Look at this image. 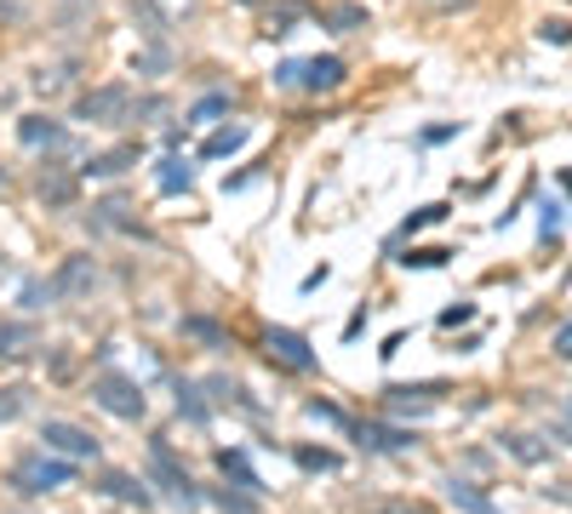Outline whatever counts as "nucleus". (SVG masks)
<instances>
[{
    "label": "nucleus",
    "mask_w": 572,
    "mask_h": 514,
    "mask_svg": "<svg viewBox=\"0 0 572 514\" xmlns=\"http://www.w3.org/2000/svg\"><path fill=\"white\" fill-rule=\"evenodd\" d=\"M297 23H304V7H297V0H281V7H269L264 35L269 40H287V35H297Z\"/></svg>",
    "instance_id": "nucleus-18"
},
{
    "label": "nucleus",
    "mask_w": 572,
    "mask_h": 514,
    "mask_svg": "<svg viewBox=\"0 0 572 514\" xmlns=\"http://www.w3.org/2000/svg\"><path fill=\"white\" fill-rule=\"evenodd\" d=\"M0 189H7V166H0Z\"/></svg>",
    "instance_id": "nucleus-41"
},
{
    "label": "nucleus",
    "mask_w": 572,
    "mask_h": 514,
    "mask_svg": "<svg viewBox=\"0 0 572 514\" xmlns=\"http://www.w3.org/2000/svg\"><path fill=\"white\" fill-rule=\"evenodd\" d=\"M361 446H366V452H407V446H418V441H412V429H389V423H361Z\"/></svg>",
    "instance_id": "nucleus-15"
},
{
    "label": "nucleus",
    "mask_w": 572,
    "mask_h": 514,
    "mask_svg": "<svg viewBox=\"0 0 572 514\" xmlns=\"http://www.w3.org/2000/svg\"><path fill=\"white\" fill-rule=\"evenodd\" d=\"M23 406H30V395H23V389H0V423H12Z\"/></svg>",
    "instance_id": "nucleus-31"
},
{
    "label": "nucleus",
    "mask_w": 572,
    "mask_h": 514,
    "mask_svg": "<svg viewBox=\"0 0 572 514\" xmlns=\"http://www.w3.org/2000/svg\"><path fill=\"white\" fill-rule=\"evenodd\" d=\"M297 74H304V58H287V63H276V86H297Z\"/></svg>",
    "instance_id": "nucleus-35"
},
{
    "label": "nucleus",
    "mask_w": 572,
    "mask_h": 514,
    "mask_svg": "<svg viewBox=\"0 0 572 514\" xmlns=\"http://www.w3.org/2000/svg\"><path fill=\"white\" fill-rule=\"evenodd\" d=\"M556 354H561V360H572V326H561V331H556Z\"/></svg>",
    "instance_id": "nucleus-39"
},
{
    "label": "nucleus",
    "mask_w": 572,
    "mask_h": 514,
    "mask_svg": "<svg viewBox=\"0 0 572 514\" xmlns=\"http://www.w3.org/2000/svg\"><path fill=\"white\" fill-rule=\"evenodd\" d=\"M166 63H172V51H166V46L155 40V46H149V51H138V58H132V74H161Z\"/></svg>",
    "instance_id": "nucleus-26"
},
{
    "label": "nucleus",
    "mask_w": 572,
    "mask_h": 514,
    "mask_svg": "<svg viewBox=\"0 0 572 514\" xmlns=\"http://www.w3.org/2000/svg\"><path fill=\"white\" fill-rule=\"evenodd\" d=\"M310 418L315 423H332V429H350V418H343L338 406H327V400H310Z\"/></svg>",
    "instance_id": "nucleus-30"
},
{
    "label": "nucleus",
    "mask_w": 572,
    "mask_h": 514,
    "mask_svg": "<svg viewBox=\"0 0 572 514\" xmlns=\"http://www.w3.org/2000/svg\"><path fill=\"white\" fill-rule=\"evenodd\" d=\"M320 23H327L332 35H355V30H366V7H355V0H332V7H320Z\"/></svg>",
    "instance_id": "nucleus-14"
},
{
    "label": "nucleus",
    "mask_w": 572,
    "mask_h": 514,
    "mask_svg": "<svg viewBox=\"0 0 572 514\" xmlns=\"http://www.w3.org/2000/svg\"><path fill=\"white\" fill-rule=\"evenodd\" d=\"M372 514H430V509H424V503H378Z\"/></svg>",
    "instance_id": "nucleus-38"
},
{
    "label": "nucleus",
    "mask_w": 572,
    "mask_h": 514,
    "mask_svg": "<svg viewBox=\"0 0 572 514\" xmlns=\"http://www.w3.org/2000/svg\"><path fill=\"white\" fill-rule=\"evenodd\" d=\"M189 12H195V0H138V7H132V17L143 23V35H149V40H161L172 23L189 17Z\"/></svg>",
    "instance_id": "nucleus-7"
},
{
    "label": "nucleus",
    "mask_w": 572,
    "mask_h": 514,
    "mask_svg": "<svg viewBox=\"0 0 572 514\" xmlns=\"http://www.w3.org/2000/svg\"><path fill=\"white\" fill-rule=\"evenodd\" d=\"M92 400L109 411V418H120V423H138L143 411H149V400H143V389L132 377H120V372H97L92 377Z\"/></svg>",
    "instance_id": "nucleus-2"
},
{
    "label": "nucleus",
    "mask_w": 572,
    "mask_h": 514,
    "mask_svg": "<svg viewBox=\"0 0 572 514\" xmlns=\"http://www.w3.org/2000/svg\"><path fill=\"white\" fill-rule=\"evenodd\" d=\"M127 166H138V143H115V149H104V154H92L81 172H86V177H120Z\"/></svg>",
    "instance_id": "nucleus-13"
},
{
    "label": "nucleus",
    "mask_w": 572,
    "mask_h": 514,
    "mask_svg": "<svg viewBox=\"0 0 572 514\" xmlns=\"http://www.w3.org/2000/svg\"><path fill=\"white\" fill-rule=\"evenodd\" d=\"M178 411H184L189 423H207V400L195 395V383H178Z\"/></svg>",
    "instance_id": "nucleus-28"
},
{
    "label": "nucleus",
    "mask_w": 572,
    "mask_h": 514,
    "mask_svg": "<svg viewBox=\"0 0 572 514\" xmlns=\"http://www.w3.org/2000/svg\"><path fill=\"white\" fill-rule=\"evenodd\" d=\"M155 184H161V195H178V189H189V184H195V172L178 161V154H166V161L155 166Z\"/></svg>",
    "instance_id": "nucleus-21"
},
{
    "label": "nucleus",
    "mask_w": 572,
    "mask_h": 514,
    "mask_svg": "<svg viewBox=\"0 0 572 514\" xmlns=\"http://www.w3.org/2000/svg\"><path fill=\"white\" fill-rule=\"evenodd\" d=\"M74 195H81V184H74V172H63V166H40V200L46 206H74Z\"/></svg>",
    "instance_id": "nucleus-12"
},
{
    "label": "nucleus",
    "mask_w": 572,
    "mask_h": 514,
    "mask_svg": "<svg viewBox=\"0 0 572 514\" xmlns=\"http://www.w3.org/2000/svg\"><path fill=\"white\" fill-rule=\"evenodd\" d=\"M212 503L223 514H253V498H241V492H212Z\"/></svg>",
    "instance_id": "nucleus-33"
},
{
    "label": "nucleus",
    "mask_w": 572,
    "mask_h": 514,
    "mask_svg": "<svg viewBox=\"0 0 572 514\" xmlns=\"http://www.w3.org/2000/svg\"><path fill=\"white\" fill-rule=\"evenodd\" d=\"M184 331H195V338H207V343H223V331H218L212 320H189Z\"/></svg>",
    "instance_id": "nucleus-37"
},
{
    "label": "nucleus",
    "mask_w": 572,
    "mask_h": 514,
    "mask_svg": "<svg viewBox=\"0 0 572 514\" xmlns=\"http://www.w3.org/2000/svg\"><path fill=\"white\" fill-rule=\"evenodd\" d=\"M292 457H297V469H310V475H332L338 469V452H327V446H297Z\"/></svg>",
    "instance_id": "nucleus-25"
},
{
    "label": "nucleus",
    "mask_w": 572,
    "mask_h": 514,
    "mask_svg": "<svg viewBox=\"0 0 572 514\" xmlns=\"http://www.w3.org/2000/svg\"><path fill=\"white\" fill-rule=\"evenodd\" d=\"M343 58H304V74H297V86L304 92H338L343 86Z\"/></svg>",
    "instance_id": "nucleus-10"
},
{
    "label": "nucleus",
    "mask_w": 572,
    "mask_h": 514,
    "mask_svg": "<svg viewBox=\"0 0 572 514\" xmlns=\"http://www.w3.org/2000/svg\"><path fill=\"white\" fill-rule=\"evenodd\" d=\"M504 452H510L515 463H527V469H533V463H544V457H550V446H538L533 434H504Z\"/></svg>",
    "instance_id": "nucleus-24"
},
{
    "label": "nucleus",
    "mask_w": 572,
    "mask_h": 514,
    "mask_svg": "<svg viewBox=\"0 0 572 514\" xmlns=\"http://www.w3.org/2000/svg\"><path fill=\"white\" fill-rule=\"evenodd\" d=\"M12 486L23 498H46V492H63V486H74V463L52 457V452H30L12 463Z\"/></svg>",
    "instance_id": "nucleus-1"
},
{
    "label": "nucleus",
    "mask_w": 572,
    "mask_h": 514,
    "mask_svg": "<svg viewBox=\"0 0 572 514\" xmlns=\"http://www.w3.org/2000/svg\"><path fill=\"white\" fill-rule=\"evenodd\" d=\"M17 138L30 143V149H69V132H63L52 115H23L17 120Z\"/></svg>",
    "instance_id": "nucleus-9"
},
{
    "label": "nucleus",
    "mask_w": 572,
    "mask_h": 514,
    "mask_svg": "<svg viewBox=\"0 0 572 514\" xmlns=\"http://www.w3.org/2000/svg\"><path fill=\"white\" fill-rule=\"evenodd\" d=\"M74 120H92V126L132 120V92L127 86H92V92H81V103H74Z\"/></svg>",
    "instance_id": "nucleus-4"
},
{
    "label": "nucleus",
    "mask_w": 572,
    "mask_h": 514,
    "mask_svg": "<svg viewBox=\"0 0 572 514\" xmlns=\"http://www.w3.org/2000/svg\"><path fill=\"white\" fill-rule=\"evenodd\" d=\"M264 349H269V360H281L287 372H315V349H310L304 331H292V326H269Z\"/></svg>",
    "instance_id": "nucleus-6"
},
{
    "label": "nucleus",
    "mask_w": 572,
    "mask_h": 514,
    "mask_svg": "<svg viewBox=\"0 0 572 514\" xmlns=\"http://www.w3.org/2000/svg\"><path fill=\"white\" fill-rule=\"evenodd\" d=\"M561 184H567V189H572V166H567V172H561Z\"/></svg>",
    "instance_id": "nucleus-40"
},
{
    "label": "nucleus",
    "mask_w": 572,
    "mask_h": 514,
    "mask_svg": "<svg viewBox=\"0 0 572 514\" xmlns=\"http://www.w3.org/2000/svg\"><path fill=\"white\" fill-rule=\"evenodd\" d=\"M458 132H464V120H446V126H430L424 143H446V138H458Z\"/></svg>",
    "instance_id": "nucleus-36"
},
{
    "label": "nucleus",
    "mask_w": 572,
    "mask_h": 514,
    "mask_svg": "<svg viewBox=\"0 0 572 514\" xmlns=\"http://www.w3.org/2000/svg\"><path fill=\"white\" fill-rule=\"evenodd\" d=\"M246 7H258V0H246Z\"/></svg>",
    "instance_id": "nucleus-42"
},
{
    "label": "nucleus",
    "mask_w": 572,
    "mask_h": 514,
    "mask_svg": "<svg viewBox=\"0 0 572 514\" xmlns=\"http://www.w3.org/2000/svg\"><path fill=\"white\" fill-rule=\"evenodd\" d=\"M538 40H544V46H572V23H567V17H544V23H538Z\"/></svg>",
    "instance_id": "nucleus-29"
},
{
    "label": "nucleus",
    "mask_w": 572,
    "mask_h": 514,
    "mask_svg": "<svg viewBox=\"0 0 572 514\" xmlns=\"http://www.w3.org/2000/svg\"><path fill=\"white\" fill-rule=\"evenodd\" d=\"M246 138H253V132H246V126H218V132L201 143V154H207V161H223V154L246 149Z\"/></svg>",
    "instance_id": "nucleus-20"
},
{
    "label": "nucleus",
    "mask_w": 572,
    "mask_h": 514,
    "mask_svg": "<svg viewBox=\"0 0 572 514\" xmlns=\"http://www.w3.org/2000/svg\"><path fill=\"white\" fill-rule=\"evenodd\" d=\"M446 503H453V509H464V514H499V503H492L487 492H481V486H469V480H446Z\"/></svg>",
    "instance_id": "nucleus-16"
},
{
    "label": "nucleus",
    "mask_w": 572,
    "mask_h": 514,
    "mask_svg": "<svg viewBox=\"0 0 572 514\" xmlns=\"http://www.w3.org/2000/svg\"><path fill=\"white\" fill-rule=\"evenodd\" d=\"M149 486H161V492H166L172 503H184V509L201 498V492H195V480L184 475V463L172 457L166 441H149Z\"/></svg>",
    "instance_id": "nucleus-3"
},
{
    "label": "nucleus",
    "mask_w": 572,
    "mask_h": 514,
    "mask_svg": "<svg viewBox=\"0 0 572 514\" xmlns=\"http://www.w3.org/2000/svg\"><path fill=\"white\" fill-rule=\"evenodd\" d=\"M469 320H476V303H458V308H446V315H441L446 331H453V326H469Z\"/></svg>",
    "instance_id": "nucleus-34"
},
{
    "label": "nucleus",
    "mask_w": 572,
    "mask_h": 514,
    "mask_svg": "<svg viewBox=\"0 0 572 514\" xmlns=\"http://www.w3.org/2000/svg\"><path fill=\"white\" fill-rule=\"evenodd\" d=\"M446 257H453L446 246H407L401 257H395V264H401V269H441Z\"/></svg>",
    "instance_id": "nucleus-22"
},
{
    "label": "nucleus",
    "mask_w": 572,
    "mask_h": 514,
    "mask_svg": "<svg viewBox=\"0 0 572 514\" xmlns=\"http://www.w3.org/2000/svg\"><path fill=\"white\" fill-rule=\"evenodd\" d=\"M218 115H230V92H212V97H201L195 109L184 115V126H212Z\"/></svg>",
    "instance_id": "nucleus-23"
},
{
    "label": "nucleus",
    "mask_w": 572,
    "mask_h": 514,
    "mask_svg": "<svg viewBox=\"0 0 572 514\" xmlns=\"http://www.w3.org/2000/svg\"><path fill=\"white\" fill-rule=\"evenodd\" d=\"M35 349V326L30 320H0V360H23Z\"/></svg>",
    "instance_id": "nucleus-17"
},
{
    "label": "nucleus",
    "mask_w": 572,
    "mask_h": 514,
    "mask_svg": "<svg viewBox=\"0 0 572 514\" xmlns=\"http://www.w3.org/2000/svg\"><path fill=\"white\" fill-rule=\"evenodd\" d=\"M97 486H104L109 498H120V503H138V509H149V503H155V492H149V480H138V475H127V469H109V475L97 480Z\"/></svg>",
    "instance_id": "nucleus-11"
},
{
    "label": "nucleus",
    "mask_w": 572,
    "mask_h": 514,
    "mask_svg": "<svg viewBox=\"0 0 572 514\" xmlns=\"http://www.w3.org/2000/svg\"><path fill=\"white\" fill-rule=\"evenodd\" d=\"M446 212H453V206H418V212H412V218L401 223V235H418V229H435V223H441Z\"/></svg>",
    "instance_id": "nucleus-27"
},
{
    "label": "nucleus",
    "mask_w": 572,
    "mask_h": 514,
    "mask_svg": "<svg viewBox=\"0 0 572 514\" xmlns=\"http://www.w3.org/2000/svg\"><path fill=\"white\" fill-rule=\"evenodd\" d=\"M561 218H567V206H561V200H544V218H538V223H544V241L561 235Z\"/></svg>",
    "instance_id": "nucleus-32"
},
{
    "label": "nucleus",
    "mask_w": 572,
    "mask_h": 514,
    "mask_svg": "<svg viewBox=\"0 0 572 514\" xmlns=\"http://www.w3.org/2000/svg\"><path fill=\"white\" fill-rule=\"evenodd\" d=\"M218 469L230 475V480L241 486V492H264V480H258L253 463H246V452H218Z\"/></svg>",
    "instance_id": "nucleus-19"
},
{
    "label": "nucleus",
    "mask_w": 572,
    "mask_h": 514,
    "mask_svg": "<svg viewBox=\"0 0 572 514\" xmlns=\"http://www.w3.org/2000/svg\"><path fill=\"white\" fill-rule=\"evenodd\" d=\"M40 452H52V457H63V463H86V457H97V441H92L81 423L46 418V423H40Z\"/></svg>",
    "instance_id": "nucleus-5"
},
{
    "label": "nucleus",
    "mask_w": 572,
    "mask_h": 514,
    "mask_svg": "<svg viewBox=\"0 0 572 514\" xmlns=\"http://www.w3.org/2000/svg\"><path fill=\"white\" fill-rule=\"evenodd\" d=\"M97 287V264L86 252H74V257H63L58 264V274H52V297H86Z\"/></svg>",
    "instance_id": "nucleus-8"
}]
</instances>
